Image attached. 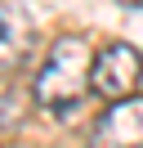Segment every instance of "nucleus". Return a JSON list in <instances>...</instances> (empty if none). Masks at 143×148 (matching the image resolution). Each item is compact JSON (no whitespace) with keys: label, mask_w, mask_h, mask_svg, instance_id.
<instances>
[{"label":"nucleus","mask_w":143,"mask_h":148,"mask_svg":"<svg viewBox=\"0 0 143 148\" xmlns=\"http://www.w3.org/2000/svg\"><path fill=\"white\" fill-rule=\"evenodd\" d=\"M89 148H143V99H112V108L94 121Z\"/></svg>","instance_id":"obj_3"},{"label":"nucleus","mask_w":143,"mask_h":148,"mask_svg":"<svg viewBox=\"0 0 143 148\" xmlns=\"http://www.w3.org/2000/svg\"><path fill=\"white\" fill-rule=\"evenodd\" d=\"M22 18H14V0L5 5V67H14V58L22 54V45H27V36H22Z\"/></svg>","instance_id":"obj_4"},{"label":"nucleus","mask_w":143,"mask_h":148,"mask_svg":"<svg viewBox=\"0 0 143 148\" xmlns=\"http://www.w3.org/2000/svg\"><path fill=\"white\" fill-rule=\"evenodd\" d=\"M143 81V54L125 40H112V45L98 49L94 58V94L103 99H130Z\"/></svg>","instance_id":"obj_2"},{"label":"nucleus","mask_w":143,"mask_h":148,"mask_svg":"<svg viewBox=\"0 0 143 148\" xmlns=\"http://www.w3.org/2000/svg\"><path fill=\"white\" fill-rule=\"evenodd\" d=\"M94 58L98 54L89 49L85 36H58L49 45V54H45L36 81H31L36 103L45 112H58V117L76 112L85 103V94L94 90Z\"/></svg>","instance_id":"obj_1"},{"label":"nucleus","mask_w":143,"mask_h":148,"mask_svg":"<svg viewBox=\"0 0 143 148\" xmlns=\"http://www.w3.org/2000/svg\"><path fill=\"white\" fill-rule=\"evenodd\" d=\"M121 5H143V0H121Z\"/></svg>","instance_id":"obj_5"}]
</instances>
